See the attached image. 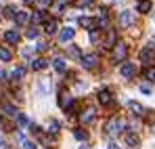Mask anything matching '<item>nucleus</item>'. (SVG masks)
Masks as SVG:
<instances>
[{
  "mask_svg": "<svg viewBox=\"0 0 155 149\" xmlns=\"http://www.w3.org/2000/svg\"><path fill=\"white\" fill-rule=\"evenodd\" d=\"M57 27H59V23H57V19H51V21H46L44 23V29H46V34H57Z\"/></svg>",
  "mask_w": 155,
  "mask_h": 149,
  "instance_id": "13",
  "label": "nucleus"
},
{
  "mask_svg": "<svg viewBox=\"0 0 155 149\" xmlns=\"http://www.w3.org/2000/svg\"><path fill=\"white\" fill-rule=\"evenodd\" d=\"M126 143L132 145V147H134V145H138V137H136L134 132H126Z\"/></svg>",
  "mask_w": 155,
  "mask_h": 149,
  "instance_id": "20",
  "label": "nucleus"
},
{
  "mask_svg": "<svg viewBox=\"0 0 155 149\" xmlns=\"http://www.w3.org/2000/svg\"><path fill=\"white\" fill-rule=\"evenodd\" d=\"M29 19V13L27 11H17V15H15V21H17V25H23Z\"/></svg>",
  "mask_w": 155,
  "mask_h": 149,
  "instance_id": "14",
  "label": "nucleus"
},
{
  "mask_svg": "<svg viewBox=\"0 0 155 149\" xmlns=\"http://www.w3.org/2000/svg\"><path fill=\"white\" fill-rule=\"evenodd\" d=\"M38 2H40L42 6H48V4H52V0H38Z\"/></svg>",
  "mask_w": 155,
  "mask_h": 149,
  "instance_id": "33",
  "label": "nucleus"
},
{
  "mask_svg": "<svg viewBox=\"0 0 155 149\" xmlns=\"http://www.w3.org/2000/svg\"><path fill=\"white\" fill-rule=\"evenodd\" d=\"M74 134H76V139H80V141L88 137V134H86V130H82V128H78V130H74Z\"/></svg>",
  "mask_w": 155,
  "mask_h": 149,
  "instance_id": "23",
  "label": "nucleus"
},
{
  "mask_svg": "<svg viewBox=\"0 0 155 149\" xmlns=\"http://www.w3.org/2000/svg\"><path fill=\"white\" fill-rule=\"evenodd\" d=\"M115 40H117V34H115L113 29H109V34H107V38H105V46H107V49L115 46Z\"/></svg>",
  "mask_w": 155,
  "mask_h": 149,
  "instance_id": "12",
  "label": "nucleus"
},
{
  "mask_svg": "<svg viewBox=\"0 0 155 149\" xmlns=\"http://www.w3.org/2000/svg\"><path fill=\"white\" fill-rule=\"evenodd\" d=\"M0 59H2V61H11V59H13V52L8 49H4V46H0Z\"/></svg>",
  "mask_w": 155,
  "mask_h": 149,
  "instance_id": "19",
  "label": "nucleus"
},
{
  "mask_svg": "<svg viewBox=\"0 0 155 149\" xmlns=\"http://www.w3.org/2000/svg\"><path fill=\"white\" fill-rule=\"evenodd\" d=\"M97 63H99V55H86V57H82V65L88 67V69H92Z\"/></svg>",
  "mask_w": 155,
  "mask_h": 149,
  "instance_id": "5",
  "label": "nucleus"
},
{
  "mask_svg": "<svg viewBox=\"0 0 155 149\" xmlns=\"http://www.w3.org/2000/svg\"><path fill=\"white\" fill-rule=\"evenodd\" d=\"M117 49L113 50V55H115V61H124L126 59V55H128V46L122 42V44H115Z\"/></svg>",
  "mask_w": 155,
  "mask_h": 149,
  "instance_id": "4",
  "label": "nucleus"
},
{
  "mask_svg": "<svg viewBox=\"0 0 155 149\" xmlns=\"http://www.w3.org/2000/svg\"><path fill=\"white\" fill-rule=\"evenodd\" d=\"M63 6H65V0H59V2H57V4H54V11H57V13H59V11H61V8H63Z\"/></svg>",
  "mask_w": 155,
  "mask_h": 149,
  "instance_id": "31",
  "label": "nucleus"
},
{
  "mask_svg": "<svg viewBox=\"0 0 155 149\" xmlns=\"http://www.w3.org/2000/svg\"><path fill=\"white\" fill-rule=\"evenodd\" d=\"M23 76H25V69H23V67H17V69L13 72V78H15V80H17V78H23Z\"/></svg>",
  "mask_w": 155,
  "mask_h": 149,
  "instance_id": "24",
  "label": "nucleus"
},
{
  "mask_svg": "<svg viewBox=\"0 0 155 149\" xmlns=\"http://www.w3.org/2000/svg\"><path fill=\"white\" fill-rule=\"evenodd\" d=\"M140 2H143V0H140Z\"/></svg>",
  "mask_w": 155,
  "mask_h": 149,
  "instance_id": "37",
  "label": "nucleus"
},
{
  "mask_svg": "<svg viewBox=\"0 0 155 149\" xmlns=\"http://www.w3.org/2000/svg\"><path fill=\"white\" fill-rule=\"evenodd\" d=\"M128 107H130V111H134L136 116H145V113H147V111L143 109V105H140V103H136V101H130Z\"/></svg>",
  "mask_w": 155,
  "mask_h": 149,
  "instance_id": "10",
  "label": "nucleus"
},
{
  "mask_svg": "<svg viewBox=\"0 0 155 149\" xmlns=\"http://www.w3.org/2000/svg\"><path fill=\"white\" fill-rule=\"evenodd\" d=\"M105 130H107V134H120L124 130V122L120 118H111L107 122V126H105Z\"/></svg>",
  "mask_w": 155,
  "mask_h": 149,
  "instance_id": "1",
  "label": "nucleus"
},
{
  "mask_svg": "<svg viewBox=\"0 0 155 149\" xmlns=\"http://www.w3.org/2000/svg\"><path fill=\"white\" fill-rule=\"evenodd\" d=\"M40 19H42V11H40V13H36V15H34V17H31V21H34V23H38V21H40Z\"/></svg>",
  "mask_w": 155,
  "mask_h": 149,
  "instance_id": "32",
  "label": "nucleus"
},
{
  "mask_svg": "<svg viewBox=\"0 0 155 149\" xmlns=\"http://www.w3.org/2000/svg\"><path fill=\"white\" fill-rule=\"evenodd\" d=\"M109 149H120V147H117V143H111V145H109Z\"/></svg>",
  "mask_w": 155,
  "mask_h": 149,
  "instance_id": "34",
  "label": "nucleus"
},
{
  "mask_svg": "<svg viewBox=\"0 0 155 149\" xmlns=\"http://www.w3.org/2000/svg\"><path fill=\"white\" fill-rule=\"evenodd\" d=\"M120 74L124 76V78H132V76L136 74V65H134V63H124V65L120 67Z\"/></svg>",
  "mask_w": 155,
  "mask_h": 149,
  "instance_id": "3",
  "label": "nucleus"
},
{
  "mask_svg": "<svg viewBox=\"0 0 155 149\" xmlns=\"http://www.w3.org/2000/svg\"><path fill=\"white\" fill-rule=\"evenodd\" d=\"M52 63H54V69H57V72H67V63H65V59L57 57Z\"/></svg>",
  "mask_w": 155,
  "mask_h": 149,
  "instance_id": "16",
  "label": "nucleus"
},
{
  "mask_svg": "<svg viewBox=\"0 0 155 149\" xmlns=\"http://www.w3.org/2000/svg\"><path fill=\"white\" fill-rule=\"evenodd\" d=\"M25 36H27V38H38V27H36V25H31V27L27 29Z\"/></svg>",
  "mask_w": 155,
  "mask_h": 149,
  "instance_id": "22",
  "label": "nucleus"
},
{
  "mask_svg": "<svg viewBox=\"0 0 155 149\" xmlns=\"http://www.w3.org/2000/svg\"><path fill=\"white\" fill-rule=\"evenodd\" d=\"M69 55H71V57H80V49H78V46H71V49H69Z\"/></svg>",
  "mask_w": 155,
  "mask_h": 149,
  "instance_id": "30",
  "label": "nucleus"
},
{
  "mask_svg": "<svg viewBox=\"0 0 155 149\" xmlns=\"http://www.w3.org/2000/svg\"><path fill=\"white\" fill-rule=\"evenodd\" d=\"M4 40H6L8 44H19V32H17V29H8V32L4 34Z\"/></svg>",
  "mask_w": 155,
  "mask_h": 149,
  "instance_id": "7",
  "label": "nucleus"
},
{
  "mask_svg": "<svg viewBox=\"0 0 155 149\" xmlns=\"http://www.w3.org/2000/svg\"><path fill=\"white\" fill-rule=\"evenodd\" d=\"M94 118H97V109H94V107H88V109L82 111V116H80V120H82L84 124H90Z\"/></svg>",
  "mask_w": 155,
  "mask_h": 149,
  "instance_id": "2",
  "label": "nucleus"
},
{
  "mask_svg": "<svg viewBox=\"0 0 155 149\" xmlns=\"http://www.w3.org/2000/svg\"><path fill=\"white\" fill-rule=\"evenodd\" d=\"M80 149H86V145H82V147H80Z\"/></svg>",
  "mask_w": 155,
  "mask_h": 149,
  "instance_id": "36",
  "label": "nucleus"
},
{
  "mask_svg": "<svg viewBox=\"0 0 155 149\" xmlns=\"http://www.w3.org/2000/svg\"><path fill=\"white\" fill-rule=\"evenodd\" d=\"M138 13H149L151 11V0H143V2H138V8H136Z\"/></svg>",
  "mask_w": 155,
  "mask_h": 149,
  "instance_id": "18",
  "label": "nucleus"
},
{
  "mask_svg": "<svg viewBox=\"0 0 155 149\" xmlns=\"http://www.w3.org/2000/svg\"><path fill=\"white\" fill-rule=\"evenodd\" d=\"M74 36H76V29H71V27H65V29L59 34V40H61V42H67V40H71Z\"/></svg>",
  "mask_w": 155,
  "mask_h": 149,
  "instance_id": "8",
  "label": "nucleus"
},
{
  "mask_svg": "<svg viewBox=\"0 0 155 149\" xmlns=\"http://www.w3.org/2000/svg\"><path fill=\"white\" fill-rule=\"evenodd\" d=\"M132 23H134V15H132L130 11H124V13H122V19H120V25H122V27H130Z\"/></svg>",
  "mask_w": 155,
  "mask_h": 149,
  "instance_id": "6",
  "label": "nucleus"
},
{
  "mask_svg": "<svg viewBox=\"0 0 155 149\" xmlns=\"http://www.w3.org/2000/svg\"><path fill=\"white\" fill-rule=\"evenodd\" d=\"M153 57V46H145L140 50V61H149Z\"/></svg>",
  "mask_w": 155,
  "mask_h": 149,
  "instance_id": "17",
  "label": "nucleus"
},
{
  "mask_svg": "<svg viewBox=\"0 0 155 149\" xmlns=\"http://www.w3.org/2000/svg\"><path fill=\"white\" fill-rule=\"evenodd\" d=\"M21 143H23V149H38V145H36V143H31V141H25V139H23Z\"/></svg>",
  "mask_w": 155,
  "mask_h": 149,
  "instance_id": "25",
  "label": "nucleus"
},
{
  "mask_svg": "<svg viewBox=\"0 0 155 149\" xmlns=\"http://www.w3.org/2000/svg\"><path fill=\"white\" fill-rule=\"evenodd\" d=\"M46 59H42V57H36V59H31L29 61V65H31V69H44L46 67Z\"/></svg>",
  "mask_w": 155,
  "mask_h": 149,
  "instance_id": "9",
  "label": "nucleus"
},
{
  "mask_svg": "<svg viewBox=\"0 0 155 149\" xmlns=\"http://www.w3.org/2000/svg\"><path fill=\"white\" fill-rule=\"evenodd\" d=\"M140 90H143L145 95H151V90H153V88H151V84H140Z\"/></svg>",
  "mask_w": 155,
  "mask_h": 149,
  "instance_id": "28",
  "label": "nucleus"
},
{
  "mask_svg": "<svg viewBox=\"0 0 155 149\" xmlns=\"http://www.w3.org/2000/svg\"><path fill=\"white\" fill-rule=\"evenodd\" d=\"M97 99H99V103H101V105H111V103H113V99H111V95H109L107 90H101Z\"/></svg>",
  "mask_w": 155,
  "mask_h": 149,
  "instance_id": "11",
  "label": "nucleus"
},
{
  "mask_svg": "<svg viewBox=\"0 0 155 149\" xmlns=\"http://www.w3.org/2000/svg\"><path fill=\"white\" fill-rule=\"evenodd\" d=\"M4 15L6 17H15V6H6L4 8Z\"/></svg>",
  "mask_w": 155,
  "mask_h": 149,
  "instance_id": "27",
  "label": "nucleus"
},
{
  "mask_svg": "<svg viewBox=\"0 0 155 149\" xmlns=\"http://www.w3.org/2000/svg\"><path fill=\"white\" fill-rule=\"evenodd\" d=\"M23 2H25V4H31V2H34V0H23Z\"/></svg>",
  "mask_w": 155,
  "mask_h": 149,
  "instance_id": "35",
  "label": "nucleus"
},
{
  "mask_svg": "<svg viewBox=\"0 0 155 149\" xmlns=\"http://www.w3.org/2000/svg\"><path fill=\"white\" fill-rule=\"evenodd\" d=\"M145 76H147V80H151V82H155V67H149Z\"/></svg>",
  "mask_w": 155,
  "mask_h": 149,
  "instance_id": "26",
  "label": "nucleus"
},
{
  "mask_svg": "<svg viewBox=\"0 0 155 149\" xmlns=\"http://www.w3.org/2000/svg\"><path fill=\"white\" fill-rule=\"evenodd\" d=\"M80 25H82V27H88V29H94L97 19H90V17H80Z\"/></svg>",
  "mask_w": 155,
  "mask_h": 149,
  "instance_id": "15",
  "label": "nucleus"
},
{
  "mask_svg": "<svg viewBox=\"0 0 155 149\" xmlns=\"http://www.w3.org/2000/svg\"><path fill=\"white\" fill-rule=\"evenodd\" d=\"M153 19H155V17H153Z\"/></svg>",
  "mask_w": 155,
  "mask_h": 149,
  "instance_id": "38",
  "label": "nucleus"
},
{
  "mask_svg": "<svg viewBox=\"0 0 155 149\" xmlns=\"http://www.w3.org/2000/svg\"><path fill=\"white\" fill-rule=\"evenodd\" d=\"M76 4H78V6H90L92 0H76Z\"/></svg>",
  "mask_w": 155,
  "mask_h": 149,
  "instance_id": "29",
  "label": "nucleus"
},
{
  "mask_svg": "<svg viewBox=\"0 0 155 149\" xmlns=\"http://www.w3.org/2000/svg\"><path fill=\"white\" fill-rule=\"evenodd\" d=\"M101 40V34H99V29H90V42L92 44H97Z\"/></svg>",
  "mask_w": 155,
  "mask_h": 149,
  "instance_id": "21",
  "label": "nucleus"
}]
</instances>
